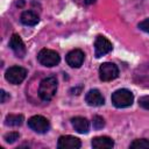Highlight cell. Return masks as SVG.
Masks as SVG:
<instances>
[{"label": "cell", "mask_w": 149, "mask_h": 149, "mask_svg": "<svg viewBox=\"0 0 149 149\" xmlns=\"http://www.w3.org/2000/svg\"><path fill=\"white\" fill-rule=\"evenodd\" d=\"M74 2H77L78 5H80V6H87V5H91V3H93L95 0H73Z\"/></svg>", "instance_id": "44dd1931"}, {"label": "cell", "mask_w": 149, "mask_h": 149, "mask_svg": "<svg viewBox=\"0 0 149 149\" xmlns=\"http://www.w3.org/2000/svg\"><path fill=\"white\" fill-rule=\"evenodd\" d=\"M111 99L115 107L125 108V107L132 106V104L134 101V94L127 88H120V90H116L112 94Z\"/></svg>", "instance_id": "7a4b0ae2"}, {"label": "cell", "mask_w": 149, "mask_h": 149, "mask_svg": "<svg viewBox=\"0 0 149 149\" xmlns=\"http://www.w3.org/2000/svg\"><path fill=\"white\" fill-rule=\"evenodd\" d=\"M21 22L26 26H35L40 21V17L36 13H34L33 10H24L22 14H21V17H20Z\"/></svg>", "instance_id": "5bb4252c"}, {"label": "cell", "mask_w": 149, "mask_h": 149, "mask_svg": "<svg viewBox=\"0 0 149 149\" xmlns=\"http://www.w3.org/2000/svg\"><path fill=\"white\" fill-rule=\"evenodd\" d=\"M139 28L146 33H149V19H146L143 20L142 22L139 23Z\"/></svg>", "instance_id": "ffe728a7"}, {"label": "cell", "mask_w": 149, "mask_h": 149, "mask_svg": "<svg viewBox=\"0 0 149 149\" xmlns=\"http://www.w3.org/2000/svg\"><path fill=\"white\" fill-rule=\"evenodd\" d=\"M85 55L80 49H74L71 50L68 55H66V63L68 65H70L71 68H79L81 66L83 62H84Z\"/></svg>", "instance_id": "30bf717a"}, {"label": "cell", "mask_w": 149, "mask_h": 149, "mask_svg": "<svg viewBox=\"0 0 149 149\" xmlns=\"http://www.w3.org/2000/svg\"><path fill=\"white\" fill-rule=\"evenodd\" d=\"M85 100L90 106H101L105 102V99L102 97V94L100 93V91L93 88L90 90L86 95H85Z\"/></svg>", "instance_id": "8fae6325"}, {"label": "cell", "mask_w": 149, "mask_h": 149, "mask_svg": "<svg viewBox=\"0 0 149 149\" xmlns=\"http://www.w3.org/2000/svg\"><path fill=\"white\" fill-rule=\"evenodd\" d=\"M26 76H27V70L23 69V68H21V66H16V65L9 68V69L6 71V73H5L6 80L9 81V83L13 84V85H19V84H21V83L24 80Z\"/></svg>", "instance_id": "277c9868"}, {"label": "cell", "mask_w": 149, "mask_h": 149, "mask_svg": "<svg viewBox=\"0 0 149 149\" xmlns=\"http://www.w3.org/2000/svg\"><path fill=\"white\" fill-rule=\"evenodd\" d=\"M130 148L133 149H148L149 148V140L147 139H137V140H134L130 146Z\"/></svg>", "instance_id": "2e32d148"}, {"label": "cell", "mask_w": 149, "mask_h": 149, "mask_svg": "<svg viewBox=\"0 0 149 149\" xmlns=\"http://www.w3.org/2000/svg\"><path fill=\"white\" fill-rule=\"evenodd\" d=\"M28 127L36 133L44 134L50 129V122L42 115H34L28 120Z\"/></svg>", "instance_id": "5b68a950"}, {"label": "cell", "mask_w": 149, "mask_h": 149, "mask_svg": "<svg viewBox=\"0 0 149 149\" xmlns=\"http://www.w3.org/2000/svg\"><path fill=\"white\" fill-rule=\"evenodd\" d=\"M119 76V69L114 63H102L99 68V77L102 81H111Z\"/></svg>", "instance_id": "8992f818"}, {"label": "cell", "mask_w": 149, "mask_h": 149, "mask_svg": "<svg viewBox=\"0 0 149 149\" xmlns=\"http://www.w3.org/2000/svg\"><path fill=\"white\" fill-rule=\"evenodd\" d=\"M0 94H1V102H2V104H5V102H6V100H7V99H9V94H7L3 90H1V91H0Z\"/></svg>", "instance_id": "7402d4cb"}, {"label": "cell", "mask_w": 149, "mask_h": 149, "mask_svg": "<svg viewBox=\"0 0 149 149\" xmlns=\"http://www.w3.org/2000/svg\"><path fill=\"white\" fill-rule=\"evenodd\" d=\"M24 118L22 114H8L5 119V123L7 126H21Z\"/></svg>", "instance_id": "9a60e30c"}, {"label": "cell", "mask_w": 149, "mask_h": 149, "mask_svg": "<svg viewBox=\"0 0 149 149\" xmlns=\"http://www.w3.org/2000/svg\"><path fill=\"white\" fill-rule=\"evenodd\" d=\"M104 126H105V121L101 116H99V115L93 116V127L95 129H101Z\"/></svg>", "instance_id": "ac0fdd59"}, {"label": "cell", "mask_w": 149, "mask_h": 149, "mask_svg": "<svg viewBox=\"0 0 149 149\" xmlns=\"http://www.w3.org/2000/svg\"><path fill=\"white\" fill-rule=\"evenodd\" d=\"M112 49H113L112 43L105 36H101V35L97 36V38L94 41V55H95L97 58H100V57L105 56Z\"/></svg>", "instance_id": "52a82bcc"}, {"label": "cell", "mask_w": 149, "mask_h": 149, "mask_svg": "<svg viewBox=\"0 0 149 149\" xmlns=\"http://www.w3.org/2000/svg\"><path fill=\"white\" fill-rule=\"evenodd\" d=\"M9 47L14 51V54L16 55V57L23 58L26 56V52H27L26 45H24L22 38L17 34H13L12 35V37L9 40Z\"/></svg>", "instance_id": "ba28073f"}, {"label": "cell", "mask_w": 149, "mask_h": 149, "mask_svg": "<svg viewBox=\"0 0 149 149\" xmlns=\"http://www.w3.org/2000/svg\"><path fill=\"white\" fill-rule=\"evenodd\" d=\"M80 140L71 135H63L58 139L57 142V148L59 149H78L80 148Z\"/></svg>", "instance_id": "9c48e42d"}, {"label": "cell", "mask_w": 149, "mask_h": 149, "mask_svg": "<svg viewBox=\"0 0 149 149\" xmlns=\"http://www.w3.org/2000/svg\"><path fill=\"white\" fill-rule=\"evenodd\" d=\"M37 61L44 65V66H55L59 63L61 58L59 55L55 51V50H50V49H42L38 54H37Z\"/></svg>", "instance_id": "3957f363"}, {"label": "cell", "mask_w": 149, "mask_h": 149, "mask_svg": "<svg viewBox=\"0 0 149 149\" xmlns=\"http://www.w3.org/2000/svg\"><path fill=\"white\" fill-rule=\"evenodd\" d=\"M80 91H81V86H80V87H74V88H72V90H71V92H76L74 94H79V93H80Z\"/></svg>", "instance_id": "603a6c76"}, {"label": "cell", "mask_w": 149, "mask_h": 149, "mask_svg": "<svg viewBox=\"0 0 149 149\" xmlns=\"http://www.w3.org/2000/svg\"><path fill=\"white\" fill-rule=\"evenodd\" d=\"M71 122H72V126H73L74 130L80 133V134H86L90 129V122L86 118L76 116V118H72Z\"/></svg>", "instance_id": "7c38bea8"}, {"label": "cell", "mask_w": 149, "mask_h": 149, "mask_svg": "<svg viewBox=\"0 0 149 149\" xmlns=\"http://www.w3.org/2000/svg\"><path fill=\"white\" fill-rule=\"evenodd\" d=\"M113 146L114 141L108 136H97L92 140V147L95 149H109Z\"/></svg>", "instance_id": "4fadbf2b"}, {"label": "cell", "mask_w": 149, "mask_h": 149, "mask_svg": "<svg viewBox=\"0 0 149 149\" xmlns=\"http://www.w3.org/2000/svg\"><path fill=\"white\" fill-rule=\"evenodd\" d=\"M139 105L144 108V109H149V95H143L139 99Z\"/></svg>", "instance_id": "d6986e66"}, {"label": "cell", "mask_w": 149, "mask_h": 149, "mask_svg": "<svg viewBox=\"0 0 149 149\" xmlns=\"http://www.w3.org/2000/svg\"><path fill=\"white\" fill-rule=\"evenodd\" d=\"M19 137H20V134L17 132H10L5 135V140L7 143H14L16 140H19Z\"/></svg>", "instance_id": "e0dca14e"}, {"label": "cell", "mask_w": 149, "mask_h": 149, "mask_svg": "<svg viewBox=\"0 0 149 149\" xmlns=\"http://www.w3.org/2000/svg\"><path fill=\"white\" fill-rule=\"evenodd\" d=\"M57 91V79L55 77H47L41 80L38 86V95L43 101H50Z\"/></svg>", "instance_id": "6da1fadb"}]
</instances>
